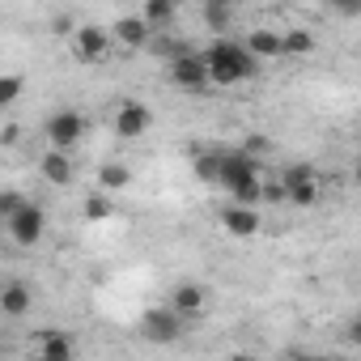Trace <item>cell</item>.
I'll list each match as a JSON object with an SVG mask.
<instances>
[{
	"instance_id": "obj_1",
	"label": "cell",
	"mask_w": 361,
	"mask_h": 361,
	"mask_svg": "<svg viewBox=\"0 0 361 361\" xmlns=\"http://www.w3.org/2000/svg\"><path fill=\"white\" fill-rule=\"evenodd\" d=\"M209 73H213V85H243L259 73V56L247 47V43H234V39H217L209 51Z\"/></svg>"
},
{
	"instance_id": "obj_18",
	"label": "cell",
	"mask_w": 361,
	"mask_h": 361,
	"mask_svg": "<svg viewBox=\"0 0 361 361\" xmlns=\"http://www.w3.org/2000/svg\"><path fill=\"white\" fill-rule=\"evenodd\" d=\"M192 166H196V174L204 178V183H221V153H213V149H209V153H200Z\"/></svg>"
},
{
	"instance_id": "obj_29",
	"label": "cell",
	"mask_w": 361,
	"mask_h": 361,
	"mask_svg": "<svg viewBox=\"0 0 361 361\" xmlns=\"http://www.w3.org/2000/svg\"><path fill=\"white\" fill-rule=\"evenodd\" d=\"M276 5H293V0H276Z\"/></svg>"
},
{
	"instance_id": "obj_4",
	"label": "cell",
	"mask_w": 361,
	"mask_h": 361,
	"mask_svg": "<svg viewBox=\"0 0 361 361\" xmlns=\"http://www.w3.org/2000/svg\"><path fill=\"white\" fill-rule=\"evenodd\" d=\"M73 56L81 64H102L111 56V35L102 26H77L73 30Z\"/></svg>"
},
{
	"instance_id": "obj_13",
	"label": "cell",
	"mask_w": 361,
	"mask_h": 361,
	"mask_svg": "<svg viewBox=\"0 0 361 361\" xmlns=\"http://www.w3.org/2000/svg\"><path fill=\"white\" fill-rule=\"evenodd\" d=\"M73 353H77V344L64 331H43L39 344H35V357L39 361H73Z\"/></svg>"
},
{
	"instance_id": "obj_22",
	"label": "cell",
	"mask_w": 361,
	"mask_h": 361,
	"mask_svg": "<svg viewBox=\"0 0 361 361\" xmlns=\"http://www.w3.org/2000/svg\"><path fill=\"white\" fill-rule=\"evenodd\" d=\"M264 200H268V204H289V188H285V178H268V183H264Z\"/></svg>"
},
{
	"instance_id": "obj_11",
	"label": "cell",
	"mask_w": 361,
	"mask_h": 361,
	"mask_svg": "<svg viewBox=\"0 0 361 361\" xmlns=\"http://www.w3.org/2000/svg\"><path fill=\"white\" fill-rule=\"evenodd\" d=\"M30 306H35L30 285H22V281H5V285H0V314H5V319H22V314H30Z\"/></svg>"
},
{
	"instance_id": "obj_12",
	"label": "cell",
	"mask_w": 361,
	"mask_h": 361,
	"mask_svg": "<svg viewBox=\"0 0 361 361\" xmlns=\"http://www.w3.org/2000/svg\"><path fill=\"white\" fill-rule=\"evenodd\" d=\"M221 226H226V234H234V238H251L255 230H259V213L251 209V204H230L226 213H221Z\"/></svg>"
},
{
	"instance_id": "obj_9",
	"label": "cell",
	"mask_w": 361,
	"mask_h": 361,
	"mask_svg": "<svg viewBox=\"0 0 361 361\" xmlns=\"http://www.w3.org/2000/svg\"><path fill=\"white\" fill-rule=\"evenodd\" d=\"M170 306L183 314V319H196V314H204V306H209V289L196 285V281H183V285L170 289Z\"/></svg>"
},
{
	"instance_id": "obj_3",
	"label": "cell",
	"mask_w": 361,
	"mask_h": 361,
	"mask_svg": "<svg viewBox=\"0 0 361 361\" xmlns=\"http://www.w3.org/2000/svg\"><path fill=\"white\" fill-rule=\"evenodd\" d=\"M5 230H9V238H13L18 247H35V243L43 238V230H47V213H43L35 200H26L13 217H5Z\"/></svg>"
},
{
	"instance_id": "obj_26",
	"label": "cell",
	"mask_w": 361,
	"mask_h": 361,
	"mask_svg": "<svg viewBox=\"0 0 361 361\" xmlns=\"http://www.w3.org/2000/svg\"><path fill=\"white\" fill-rule=\"evenodd\" d=\"M348 336H353V340H357V344H361V319H357V323H353V327H348Z\"/></svg>"
},
{
	"instance_id": "obj_16",
	"label": "cell",
	"mask_w": 361,
	"mask_h": 361,
	"mask_svg": "<svg viewBox=\"0 0 361 361\" xmlns=\"http://www.w3.org/2000/svg\"><path fill=\"white\" fill-rule=\"evenodd\" d=\"M247 47L259 60H276V56H285V35H276V30H251L247 35Z\"/></svg>"
},
{
	"instance_id": "obj_20",
	"label": "cell",
	"mask_w": 361,
	"mask_h": 361,
	"mask_svg": "<svg viewBox=\"0 0 361 361\" xmlns=\"http://www.w3.org/2000/svg\"><path fill=\"white\" fill-rule=\"evenodd\" d=\"M85 217H90V221H106V217H111V192L98 188V192L85 200Z\"/></svg>"
},
{
	"instance_id": "obj_17",
	"label": "cell",
	"mask_w": 361,
	"mask_h": 361,
	"mask_svg": "<svg viewBox=\"0 0 361 361\" xmlns=\"http://www.w3.org/2000/svg\"><path fill=\"white\" fill-rule=\"evenodd\" d=\"M132 183V170L128 166H119V161H102L98 166V188L102 192H123Z\"/></svg>"
},
{
	"instance_id": "obj_19",
	"label": "cell",
	"mask_w": 361,
	"mask_h": 361,
	"mask_svg": "<svg viewBox=\"0 0 361 361\" xmlns=\"http://www.w3.org/2000/svg\"><path fill=\"white\" fill-rule=\"evenodd\" d=\"M314 51V35L310 30H289L285 35V56H310Z\"/></svg>"
},
{
	"instance_id": "obj_28",
	"label": "cell",
	"mask_w": 361,
	"mask_h": 361,
	"mask_svg": "<svg viewBox=\"0 0 361 361\" xmlns=\"http://www.w3.org/2000/svg\"><path fill=\"white\" fill-rule=\"evenodd\" d=\"M353 174H357V188H361V157H357V170H353Z\"/></svg>"
},
{
	"instance_id": "obj_14",
	"label": "cell",
	"mask_w": 361,
	"mask_h": 361,
	"mask_svg": "<svg viewBox=\"0 0 361 361\" xmlns=\"http://www.w3.org/2000/svg\"><path fill=\"white\" fill-rule=\"evenodd\" d=\"M149 35H153V26H149L140 13H128V18H119V22H115V39H119L123 47H132V51H136V47H145V43H149Z\"/></svg>"
},
{
	"instance_id": "obj_21",
	"label": "cell",
	"mask_w": 361,
	"mask_h": 361,
	"mask_svg": "<svg viewBox=\"0 0 361 361\" xmlns=\"http://www.w3.org/2000/svg\"><path fill=\"white\" fill-rule=\"evenodd\" d=\"M230 18H234V9H226V5H204V22H209L213 30H226Z\"/></svg>"
},
{
	"instance_id": "obj_25",
	"label": "cell",
	"mask_w": 361,
	"mask_h": 361,
	"mask_svg": "<svg viewBox=\"0 0 361 361\" xmlns=\"http://www.w3.org/2000/svg\"><path fill=\"white\" fill-rule=\"evenodd\" d=\"M340 18H361V0H327Z\"/></svg>"
},
{
	"instance_id": "obj_27",
	"label": "cell",
	"mask_w": 361,
	"mask_h": 361,
	"mask_svg": "<svg viewBox=\"0 0 361 361\" xmlns=\"http://www.w3.org/2000/svg\"><path fill=\"white\" fill-rule=\"evenodd\" d=\"M204 5H226V9H234V5H238V0H204Z\"/></svg>"
},
{
	"instance_id": "obj_6",
	"label": "cell",
	"mask_w": 361,
	"mask_h": 361,
	"mask_svg": "<svg viewBox=\"0 0 361 361\" xmlns=\"http://www.w3.org/2000/svg\"><path fill=\"white\" fill-rule=\"evenodd\" d=\"M81 136H85V119L77 115V111H56L51 119H47V140L56 145V149H77L81 145Z\"/></svg>"
},
{
	"instance_id": "obj_5",
	"label": "cell",
	"mask_w": 361,
	"mask_h": 361,
	"mask_svg": "<svg viewBox=\"0 0 361 361\" xmlns=\"http://www.w3.org/2000/svg\"><path fill=\"white\" fill-rule=\"evenodd\" d=\"M285 188H289V204H298V209H310V204H319V178H314V170L310 166H289L285 174Z\"/></svg>"
},
{
	"instance_id": "obj_8",
	"label": "cell",
	"mask_w": 361,
	"mask_h": 361,
	"mask_svg": "<svg viewBox=\"0 0 361 361\" xmlns=\"http://www.w3.org/2000/svg\"><path fill=\"white\" fill-rule=\"evenodd\" d=\"M39 174L47 178L51 188H68L73 178H77V166H73V157H68V149H47L43 157H39Z\"/></svg>"
},
{
	"instance_id": "obj_2",
	"label": "cell",
	"mask_w": 361,
	"mask_h": 361,
	"mask_svg": "<svg viewBox=\"0 0 361 361\" xmlns=\"http://www.w3.org/2000/svg\"><path fill=\"white\" fill-rule=\"evenodd\" d=\"M166 73H170V81L183 90V94H209V85H213V73H209L204 51H174Z\"/></svg>"
},
{
	"instance_id": "obj_10",
	"label": "cell",
	"mask_w": 361,
	"mask_h": 361,
	"mask_svg": "<svg viewBox=\"0 0 361 361\" xmlns=\"http://www.w3.org/2000/svg\"><path fill=\"white\" fill-rule=\"evenodd\" d=\"M149 123H153V115H149V106H145V102H123V106L115 111V132H119L123 140L145 136V132H149Z\"/></svg>"
},
{
	"instance_id": "obj_7",
	"label": "cell",
	"mask_w": 361,
	"mask_h": 361,
	"mask_svg": "<svg viewBox=\"0 0 361 361\" xmlns=\"http://www.w3.org/2000/svg\"><path fill=\"white\" fill-rule=\"evenodd\" d=\"M140 331L149 340H157V344H170V340H178V331H183V314L174 306H157V310H149L140 319Z\"/></svg>"
},
{
	"instance_id": "obj_24",
	"label": "cell",
	"mask_w": 361,
	"mask_h": 361,
	"mask_svg": "<svg viewBox=\"0 0 361 361\" xmlns=\"http://www.w3.org/2000/svg\"><path fill=\"white\" fill-rule=\"evenodd\" d=\"M22 204H26V200H22L18 192H5V196H0V221H5V217H13Z\"/></svg>"
},
{
	"instance_id": "obj_15",
	"label": "cell",
	"mask_w": 361,
	"mask_h": 361,
	"mask_svg": "<svg viewBox=\"0 0 361 361\" xmlns=\"http://www.w3.org/2000/svg\"><path fill=\"white\" fill-rule=\"evenodd\" d=\"M140 18H145L153 30H166V26H174V18H178V0H140Z\"/></svg>"
},
{
	"instance_id": "obj_23",
	"label": "cell",
	"mask_w": 361,
	"mask_h": 361,
	"mask_svg": "<svg viewBox=\"0 0 361 361\" xmlns=\"http://www.w3.org/2000/svg\"><path fill=\"white\" fill-rule=\"evenodd\" d=\"M18 94H22V77H13V73H9V77H0V102L9 106Z\"/></svg>"
}]
</instances>
